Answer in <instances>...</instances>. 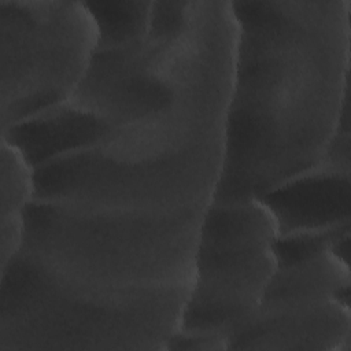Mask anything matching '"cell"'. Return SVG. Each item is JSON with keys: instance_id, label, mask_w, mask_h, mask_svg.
Masks as SVG:
<instances>
[{"instance_id": "cell-3", "label": "cell", "mask_w": 351, "mask_h": 351, "mask_svg": "<svg viewBox=\"0 0 351 351\" xmlns=\"http://www.w3.org/2000/svg\"><path fill=\"white\" fill-rule=\"evenodd\" d=\"M188 292L100 303L58 293L18 267L0 269V351H162Z\"/></svg>"}, {"instance_id": "cell-7", "label": "cell", "mask_w": 351, "mask_h": 351, "mask_svg": "<svg viewBox=\"0 0 351 351\" xmlns=\"http://www.w3.org/2000/svg\"><path fill=\"white\" fill-rule=\"evenodd\" d=\"M351 165L322 158L313 169L261 200L271 211L278 236L351 226Z\"/></svg>"}, {"instance_id": "cell-2", "label": "cell", "mask_w": 351, "mask_h": 351, "mask_svg": "<svg viewBox=\"0 0 351 351\" xmlns=\"http://www.w3.org/2000/svg\"><path fill=\"white\" fill-rule=\"evenodd\" d=\"M232 8L218 204L262 199L313 169L348 112L350 0H232Z\"/></svg>"}, {"instance_id": "cell-1", "label": "cell", "mask_w": 351, "mask_h": 351, "mask_svg": "<svg viewBox=\"0 0 351 351\" xmlns=\"http://www.w3.org/2000/svg\"><path fill=\"white\" fill-rule=\"evenodd\" d=\"M191 4L174 100L33 167V202L106 219H203L222 171L236 22L232 0Z\"/></svg>"}, {"instance_id": "cell-4", "label": "cell", "mask_w": 351, "mask_h": 351, "mask_svg": "<svg viewBox=\"0 0 351 351\" xmlns=\"http://www.w3.org/2000/svg\"><path fill=\"white\" fill-rule=\"evenodd\" d=\"M97 45L85 1H0V132L67 101Z\"/></svg>"}, {"instance_id": "cell-6", "label": "cell", "mask_w": 351, "mask_h": 351, "mask_svg": "<svg viewBox=\"0 0 351 351\" xmlns=\"http://www.w3.org/2000/svg\"><path fill=\"white\" fill-rule=\"evenodd\" d=\"M350 299L328 296L265 298L229 350L348 351Z\"/></svg>"}, {"instance_id": "cell-9", "label": "cell", "mask_w": 351, "mask_h": 351, "mask_svg": "<svg viewBox=\"0 0 351 351\" xmlns=\"http://www.w3.org/2000/svg\"><path fill=\"white\" fill-rule=\"evenodd\" d=\"M34 196V169L8 140L0 138V218L25 215Z\"/></svg>"}, {"instance_id": "cell-8", "label": "cell", "mask_w": 351, "mask_h": 351, "mask_svg": "<svg viewBox=\"0 0 351 351\" xmlns=\"http://www.w3.org/2000/svg\"><path fill=\"white\" fill-rule=\"evenodd\" d=\"M152 3L144 0L85 1L97 29L96 47H117L148 34Z\"/></svg>"}, {"instance_id": "cell-5", "label": "cell", "mask_w": 351, "mask_h": 351, "mask_svg": "<svg viewBox=\"0 0 351 351\" xmlns=\"http://www.w3.org/2000/svg\"><path fill=\"white\" fill-rule=\"evenodd\" d=\"M278 228L261 199L211 203L197 237L193 280L178 330L226 340L261 307L278 267Z\"/></svg>"}]
</instances>
